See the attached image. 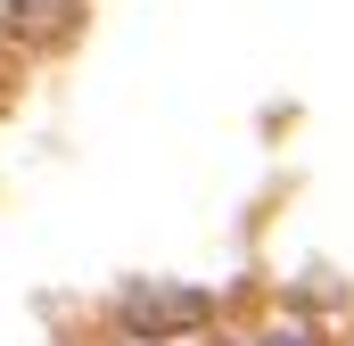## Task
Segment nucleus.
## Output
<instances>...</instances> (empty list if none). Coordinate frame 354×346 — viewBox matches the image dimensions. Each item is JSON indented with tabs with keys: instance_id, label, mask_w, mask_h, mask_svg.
<instances>
[{
	"instance_id": "obj_1",
	"label": "nucleus",
	"mask_w": 354,
	"mask_h": 346,
	"mask_svg": "<svg viewBox=\"0 0 354 346\" xmlns=\"http://www.w3.org/2000/svg\"><path fill=\"white\" fill-rule=\"evenodd\" d=\"M214 322V297L189 289V280H132L115 297V330L132 346H174V338H198Z\"/></svg>"
},
{
	"instance_id": "obj_3",
	"label": "nucleus",
	"mask_w": 354,
	"mask_h": 346,
	"mask_svg": "<svg viewBox=\"0 0 354 346\" xmlns=\"http://www.w3.org/2000/svg\"><path fill=\"white\" fill-rule=\"evenodd\" d=\"M0 99H8V33H0Z\"/></svg>"
},
{
	"instance_id": "obj_2",
	"label": "nucleus",
	"mask_w": 354,
	"mask_h": 346,
	"mask_svg": "<svg viewBox=\"0 0 354 346\" xmlns=\"http://www.w3.org/2000/svg\"><path fill=\"white\" fill-rule=\"evenodd\" d=\"M0 33L25 50H66L83 33V0H0Z\"/></svg>"
}]
</instances>
